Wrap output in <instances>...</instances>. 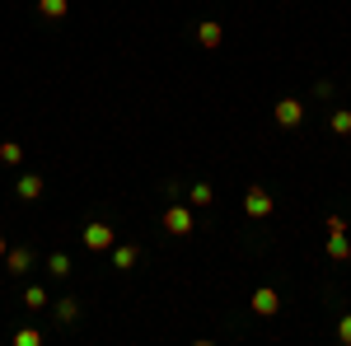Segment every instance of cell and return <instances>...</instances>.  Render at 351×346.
<instances>
[{
    "label": "cell",
    "mask_w": 351,
    "mask_h": 346,
    "mask_svg": "<svg viewBox=\"0 0 351 346\" xmlns=\"http://www.w3.org/2000/svg\"><path fill=\"white\" fill-rule=\"evenodd\" d=\"M112 225L108 220H89V225H84V248H89V253H108L112 248Z\"/></svg>",
    "instance_id": "cell-1"
},
{
    "label": "cell",
    "mask_w": 351,
    "mask_h": 346,
    "mask_svg": "<svg viewBox=\"0 0 351 346\" xmlns=\"http://www.w3.org/2000/svg\"><path fill=\"white\" fill-rule=\"evenodd\" d=\"M324 253L332 258V262H342V258L351 253V243H347V225H342L337 215L328 220V243H324Z\"/></svg>",
    "instance_id": "cell-2"
},
{
    "label": "cell",
    "mask_w": 351,
    "mask_h": 346,
    "mask_svg": "<svg viewBox=\"0 0 351 346\" xmlns=\"http://www.w3.org/2000/svg\"><path fill=\"white\" fill-rule=\"evenodd\" d=\"M164 230H169L173 239H188L192 234V206H169V211H164Z\"/></svg>",
    "instance_id": "cell-3"
},
{
    "label": "cell",
    "mask_w": 351,
    "mask_h": 346,
    "mask_svg": "<svg viewBox=\"0 0 351 346\" xmlns=\"http://www.w3.org/2000/svg\"><path fill=\"white\" fill-rule=\"evenodd\" d=\"M271 206H276V201H271L263 187H248V197H243V215H248V220H267Z\"/></svg>",
    "instance_id": "cell-4"
},
{
    "label": "cell",
    "mask_w": 351,
    "mask_h": 346,
    "mask_svg": "<svg viewBox=\"0 0 351 346\" xmlns=\"http://www.w3.org/2000/svg\"><path fill=\"white\" fill-rule=\"evenodd\" d=\"M253 314H263V319H276V314H281V295L271 291V286H258V291H253Z\"/></svg>",
    "instance_id": "cell-5"
},
{
    "label": "cell",
    "mask_w": 351,
    "mask_h": 346,
    "mask_svg": "<svg viewBox=\"0 0 351 346\" xmlns=\"http://www.w3.org/2000/svg\"><path fill=\"white\" fill-rule=\"evenodd\" d=\"M300 122H304V103H300V99H281V103H276V127L291 132V127H300Z\"/></svg>",
    "instance_id": "cell-6"
},
{
    "label": "cell",
    "mask_w": 351,
    "mask_h": 346,
    "mask_svg": "<svg viewBox=\"0 0 351 346\" xmlns=\"http://www.w3.org/2000/svg\"><path fill=\"white\" fill-rule=\"evenodd\" d=\"M108 253H112V267H117V271H132L136 258H141V248H136V243H112Z\"/></svg>",
    "instance_id": "cell-7"
},
{
    "label": "cell",
    "mask_w": 351,
    "mask_h": 346,
    "mask_svg": "<svg viewBox=\"0 0 351 346\" xmlns=\"http://www.w3.org/2000/svg\"><path fill=\"white\" fill-rule=\"evenodd\" d=\"M197 42H202V47H206V52H216L220 42H225V28H220L216 19H206V24L197 28Z\"/></svg>",
    "instance_id": "cell-8"
},
{
    "label": "cell",
    "mask_w": 351,
    "mask_h": 346,
    "mask_svg": "<svg viewBox=\"0 0 351 346\" xmlns=\"http://www.w3.org/2000/svg\"><path fill=\"white\" fill-rule=\"evenodd\" d=\"M66 10H71V0H38V14H43V19H66Z\"/></svg>",
    "instance_id": "cell-9"
},
{
    "label": "cell",
    "mask_w": 351,
    "mask_h": 346,
    "mask_svg": "<svg viewBox=\"0 0 351 346\" xmlns=\"http://www.w3.org/2000/svg\"><path fill=\"white\" fill-rule=\"evenodd\" d=\"M19 197H24V201H38V197H43V178H38V173H24V178H19Z\"/></svg>",
    "instance_id": "cell-10"
},
{
    "label": "cell",
    "mask_w": 351,
    "mask_h": 346,
    "mask_svg": "<svg viewBox=\"0 0 351 346\" xmlns=\"http://www.w3.org/2000/svg\"><path fill=\"white\" fill-rule=\"evenodd\" d=\"M28 267H33V248H14V253H10V271H14V276H24Z\"/></svg>",
    "instance_id": "cell-11"
},
{
    "label": "cell",
    "mask_w": 351,
    "mask_h": 346,
    "mask_svg": "<svg viewBox=\"0 0 351 346\" xmlns=\"http://www.w3.org/2000/svg\"><path fill=\"white\" fill-rule=\"evenodd\" d=\"M47 271H52L56 281H61V276H71V258H66V253H52V258H47Z\"/></svg>",
    "instance_id": "cell-12"
},
{
    "label": "cell",
    "mask_w": 351,
    "mask_h": 346,
    "mask_svg": "<svg viewBox=\"0 0 351 346\" xmlns=\"http://www.w3.org/2000/svg\"><path fill=\"white\" fill-rule=\"evenodd\" d=\"M19 160H24V150H19L14 140H0V164H10V169H14Z\"/></svg>",
    "instance_id": "cell-13"
},
{
    "label": "cell",
    "mask_w": 351,
    "mask_h": 346,
    "mask_svg": "<svg viewBox=\"0 0 351 346\" xmlns=\"http://www.w3.org/2000/svg\"><path fill=\"white\" fill-rule=\"evenodd\" d=\"M80 319V304H75V299H61V304H56V323H75Z\"/></svg>",
    "instance_id": "cell-14"
},
{
    "label": "cell",
    "mask_w": 351,
    "mask_h": 346,
    "mask_svg": "<svg viewBox=\"0 0 351 346\" xmlns=\"http://www.w3.org/2000/svg\"><path fill=\"white\" fill-rule=\"evenodd\" d=\"M188 206H211V183H197L188 192Z\"/></svg>",
    "instance_id": "cell-15"
},
{
    "label": "cell",
    "mask_w": 351,
    "mask_h": 346,
    "mask_svg": "<svg viewBox=\"0 0 351 346\" xmlns=\"http://www.w3.org/2000/svg\"><path fill=\"white\" fill-rule=\"evenodd\" d=\"M24 304H28V309H47V291H43V286H28Z\"/></svg>",
    "instance_id": "cell-16"
},
{
    "label": "cell",
    "mask_w": 351,
    "mask_h": 346,
    "mask_svg": "<svg viewBox=\"0 0 351 346\" xmlns=\"http://www.w3.org/2000/svg\"><path fill=\"white\" fill-rule=\"evenodd\" d=\"M328 127H332V132H337V136H351V112H347V108H337Z\"/></svg>",
    "instance_id": "cell-17"
},
{
    "label": "cell",
    "mask_w": 351,
    "mask_h": 346,
    "mask_svg": "<svg viewBox=\"0 0 351 346\" xmlns=\"http://www.w3.org/2000/svg\"><path fill=\"white\" fill-rule=\"evenodd\" d=\"M337 342L351 346V314H342V319H337Z\"/></svg>",
    "instance_id": "cell-18"
},
{
    "label": "cell",
    "mask_w": 351,
    "mask_h": 346,
    "mask_svg": "<svg viewBox=\"0 0 351 346\" xmlns=\"http://www.w3.org/2000/svg\"><path fill=\"white\" fill-rule=\"evenodd\" d=\"M14 342H19V346H38V328H24V332H14Z\"/></svg>",
    "instance_id": "cell-19"
},
{
    "label": "cell",
    "mask_w": 351,
    "mask_h": 346,
    "mask_svg": "<svg viewBox=\"0 0 351 346\" xmlns=\"http://www.w3.org/2000/svg\"><path fill=\"white\" fill-rule=\"evenodd\" d=\"M0 258H5V239H0Z\"/></svg>",
    "instance_id": "cell-20"
}]
</instances>
